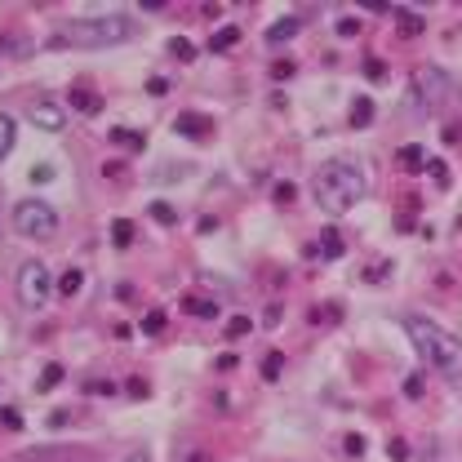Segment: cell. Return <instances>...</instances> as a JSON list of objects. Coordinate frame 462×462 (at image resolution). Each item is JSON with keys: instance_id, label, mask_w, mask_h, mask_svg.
I'll list each match as a JSON object with an SVG mask.
<instances>
[{"instance_id": "836d02e7", "label": "cell", "mask_w": 462, "mask_h": 462, "mask_svg": "<svg viewBox=\"0 0 462 462\" xmlns=\"http://www.w3.org/2000/svg\"><path fill=\"white\" fill-rule=\"evenodd\" d=\"M343 449H347L351 458H360V454H364V435H356V431H351L347 440H343Z\"/></svg>"}, {"instance_id": "8992f818", "label": "cell", "mask_w": 462, "mask_h": 462, "mask_svg": "<svg viewBox=\"0 0 462 462\" xmlns=\"http://www.w3.org/2000/svg\"><path fill=\"white\" fill-rule=\"evenodd\" d=\"M449 94H454V84L440 67H418V76H413V98L422 103V112H435Z\"/></svg>"}, {"instance_id": "cb8c5ba5", "label": "cell", "mask_w": 462, "mask_h": 462, "mask_svg": "<svg viewBox=\"0 0 462 462\" xmlns=\"http://www.w3.org/2000/svg\"><path fill=\"white\" fill-rule=\"evenodd\" d=\"M400 165H405V169H427V156H422V147H413V142H409V147L400 151Z\"/></svg>"}, {"instance_id": "74e56055", "label": "cell", "mask_w": 462, "mask_h": 462, "mask_svg": "<svg viewBox=\"0 0 462 462\" xmlns=\"http://www.w3.org/2000/svg\"><path fill=\"white\" fill-rule=\"evenodd\" d=\"M31 182H54V169L50 165H36L31 169Z\"/></svg>"}, {"instance_id": "f35d334b", "label": "cell", "mask_w": 462, "mask_h": 462, "mask_svg": "<svg viewBox=\"0 0 462 462\" xmlns=\"http://www.w3.org/2000/svg\"><path fill=\"white\" fill-rule=\"evenodd\" d=\"M338 36H360V22L356 18H343V22H338Z\"/></svg>"}, {"instance_id": "8d00e7d4", "label": "cell", "mask_w": 462, "mask_h": 462, "mask_svg": "<svg viewBox=\"0 0 462 462\" xmlns=\"http://www.w3.org/2000/svg\"><path fill=\"white\" fill-rule=\"evenodd\" d=\"M387 454H392L396 462H405V458H409V445H405V440H392V445H387Z\"/></svg>"}, {"instance_id": "3957f363", "label": "cell", "mask_w": 462, "mask_h": 462, "mask_svg": "<svg viewBox=\"0 0 462 462\" xmlns=\"http://www.w3.org/2000/svg\"><path fill=\"white\" fill-rule=\"evenodd\" d=\"M129 36H133V22L120 14L80 18V22H67L58 36H50V50H112V45H125Z\"/></svg>"}, {"instance_id": "60d3db41", "label": "cell", "mask_w": 462, "mask_h": 462, "mask_svg": "<svg viewBox=\"0 0 462 462\" xmlns=\"http://www.w3.org/2000/svg\"><path fill=\"white\" fill-rule=\"evenodd\" d=\"M262 325H281V302H271V307L262 311Z\"/></svg>"}, {"instance_id": "6da1fadb", "label": "cell", "mask_w": 462, "mask_h": 462, "mask_svg": "<svg viewBox=\"0 0 462 462\" xmlns=\"http://www.w3.org/2000/svg\"><path fill=\"white\" fill-rule=\"evenodd\" d=\"M405 334L418 347V356H427L431 369H440L449 382H462V343L454 334H445L427 315H405Z\"/></svg>"}, {"instance_id": "f1b7e54d", "label": "cell", "mask_w": 462, "mask_h": 462, "mask_svg": "<svg viewBox=\"0 0 462 462\" xmlns=\"http://www.w3.org/2000/svg\"><path fill=\"white\" fill-rule=\"evenodd\" d=\"M0 427H5V431H18V427H22V413H18L14 405H5V409H0Z\"/></svg>"}, {"instance_id": "5bb4252c", "label": "cell", "mask_w": 462, "mask_h": 462, "mask_svg": "<svg viewBox=\"0 0 462 462\" xmlns=\"http://www.w3.org/2000/svg\"><path fill=\"white\" fill-rule=\"evenodd\" d=\"M351 129H369V120H373V103L369 98H356V103H351Z\"/></svg>"}, {"instance_id": "7a4b0ae2", "label": "cell", "mask_w": 462, "mask_h": 462, "mask_svg": "<svg viewBox=\"0 0 462 462\" xmlns=\"http://www.w3.org/2000/svg\"><path fill=\"white\" fill-rule=\"evenodd\" d=\"M311 191H315V204L325 214H347L364 196V174L351 161H325L311 178Z\"/></svg>"}, {"instance_id": "d590c367", "label": "cell", "mask_w": 462, "mask_h": 462, "mask_svg": "<svg viewBox=\"0 0 462 462\" xmlns=\"http://www.w3.org/2000/svg\"><path fill=\"white\" fill-rule=\"evenodd\" d=\"M147 94H156V98H165V94H169V80H165V76H151V80H147Z\"/></svg>"}, {"instance_id": "8fae6325", "label": "cell", "mask_w": 462, "mask_h": 462, "mask_svg": "<svg viewBox=\"0 0 462 462\" xmlns=\"http://www.w3.org/2000/svg\"><path fill=\"white\" fill-rule=\"evenodd\" d=\"M315 249H320V258H343V253H347L343 236H338L334 227H325V231H320V245H315Z\"/></svg>"}, {"instance_id": "7402d4cb", "label": "cell", "mask_w": 462, "mask_h": 462, "mask_svg": "<svg viewBox=\"0 0 462 462\" xmlns=\"http://www.w3.org/2000/svg\"><path fill=\"white\" fill-rule=\"evenodd\" d=\"M9 151H14V120L0 116V161H5Z\"/></svg>"}, {"instance_id": "5b68a950", "label": "cell", "mask_w": 462, "mask_h": 462, "mask_svg": "<svg viewBox=\"0 0 462 462\" xmlns=\"http://www.w3.org/2000/svg\"><path fill=\"white\" fill-rule=\"evenodd\" d=\"M54 294V281H50V267L45 262H22L18 267V302L22 307H45Z\"/></svg>"}, {"instance_id": "d6a6232c", "label": "cell", "mask_w": 462, "mask_h": 462, "mask_svg": "<svg viewBox=\"0 0 462 462\" xmlns=\"http://www.w3.org/2000/svg\"><path fill=\"white\" fill-rule=\"evenodd\" d=\"M364 76H369V80H382V76H387V63H382V58H369V63H364Z\"/></svg>"}, {"instance_id": "1f68e13d", "label": "cell", "mask_w": 462, "mask_h": 462, "mask_svg": "<svg viewBox=\"0 0 462 462\" xmlns=\"http://www.w3.org/2000/svg\"><path fill=\"white\" fill-rule=\"evenodd\" d=\"M294 196H298V187H294V182H276V204H289Z\"/></svg>"}, {"instance_id": "d4e9b609", "label": "cell", "mask_w": 462, "mask_h": 462, "mask_svg": "<svg viewBox=\"0 0 462 462\" xmlns=\"http://www.w3.org/2000/svg\"><path fill=\"white\" fill-rule=\"evenodd\" d=\"M427 174H431L435 187H449V182H454V174H449V165H445V161H427Z\"/></svg>"}, {"instance_id": "ac0fdd59", "label": "cell", "mask_w": 462, "mask_h": 462, "mask_svg": "<svg viewBox=\"0 0 462 462\" xmlns=\"http://www.w3.org/2000/svg\"><path fill=\"white\" fill-rule=\"evenodd\" d=\"M112 245L116 249H129L133 245V223H129V218H116V223H112Z\"/></svg>"}, {"instance_id": "d6986e66", "label": "cell", "mask_w": 462, "mask_h": 462, "mask_svg": "<svg viewBox=\"0 0 462 462\" xmlns=\"http://www.w3.org/2000/svg\"><path fill=\"white\" fill-rule=\"evenodd\" d=\"M400 392H405V400H422V396H427V378H422V373H405Z\"/></svg>"}, {"instance_id": "f546056e", "label": "cell", "mask_w": 462, "mask_h": 462, "mask_svg": "<svg viewBox=\"0 0 462 462\" xmlns=\"http://www.w3.org/2000/svg\"><path fill=\"white\" fill-rule=\"evenodd\" d=\"M84 392H94V396H116V382H107V378H94V382H84Z\"/></svg>"}, {"instance_id": "44dd1931", "label": "cell", "mask_w": 462, "mask_h": 462, "mask_svg": "<svg viewBox=\"0 0 462 462\" xmlns=\"http://www.w3.org/2000/svg\"><path fill=\"white\" fill-rule=\"evenodd\" d=\"M169 58H178V63H191V58H196V45H191L187 36H174V40H169Z\"/></svg>"}, {"instance_id": "9c48e42d", "label": "cell", "mask_w": 462, "mask_h": 462, "mask_svg": "<svg viewBox=\"0 0 462 462\" xmlns=\"http://www.w3.org/2000/svg\"><path fill=\"white\" fill-rule=\"evenodd\" d=\"M174 129H178V133H187V138H209V133H214V120H209V116H191V112H182V116L174 120Z\"/></svg>"}, {"instance_id": "30bf717a", "label": "cell", "mask_w": 462, "mask_h": 462, "mask_svg": "<svg viewBox=\"0 0 462 462\" xmlns=\"http://www.w3.org/2000/svg\"><path fill=\"white\" fill-rule=\"evenodd\" d=\"M298 31H302V22L289 14V18H281V22H271V27H267V40H271V45H285V40H294Z\"/></svg>"}, {"instance_id": "e575fe53", "label": "cell", "mask_w": 462, "mask_h": 462, "mask_svg": "<svg viewBox=\"0 0 462 462\" xmlns=\"http://www.w3.org/2000/svg\"><path fill=\"white\" fill-rule=\"evenodd\" d=\"M125 392H129L133 400H142V396H147V378H129V382H125Z\"/></svg>"}, {"instance_id": "7c38bea8", "label": "cell", "mask_w": 462, "mask_h": 462, "mask_svg": "<svg viewBox=\"0 0 462 462\" xmlns=\"http://www.w3.org/2000/svg\"><path fill=\"white\" fill-rule=\"evenodd\" d=\"M182 311H187V315H200V320H214V315H218V302L191 294V298H182Z\"/></svg>"}, {"instance_id": "e0dca14e", "label": "cell", "mask_w": 462, "mask_h": 462, "mask_svg": "<svg viewBox=\"0 0 462 462\" xmlns=\"http://www.w3.org/2000/svg\"><path fill=\"white\" fill-rule=\"evenodd\" d=\"M236 40H240V31H236V27H218V31L209 36V50H214V54H227Z\"/></svg>"}, {"instance_id": "4316f807", "label": "cell", "mask_w": 462, "mask_h": 462, "mask_svg": "<svg viewBox=\"0 0 462 462\" xmlns=\"http://www.w3.org/2000/svg\"><path fill=\"white\" fill-rule=\"evenodd\" d=\"M249 329H253L249 315H231V320H227V338H245Z\"/></svg>"}, {"instance_id": "277c9868", "label": "cell", "mask_w": 462, "mask_h": 462, "mask_svg": "<svg viewBox=\"0 0 462 462\" xmlns=\"http://www.w3.org/2000/svg\"><path fill=\"white\" fill-rule=\"evenodd\" d=\"M14 227L31 240H45V236H54L58 214H54V204H45V200H18L14 204Z\"/></svg>"}, {"instance_id": "ab89813d", "label": "cell", "mask_w": 462, "mask_h": 462, "mask_svg": "<svg viewBox=\"0 0 462 462\" xmlns=\"http://www.w3.org/2000/svg\"><path fill=\"white\" fill-rule=\"evenodd\" d=\"M360 9H373V14H392V5H387V0H360Z\"/></svg>"}, {"instance_id": "7bdbcfd3", "label": "cell", "mask_w": 462, "mask_h": 462, "mask_svg": "<svg viewBox=\"0 0 462 462\" xmlns=\"http://www.w3.org/2000/svg\"><path fill=\"white\" fill-rule=\"evenodd\" d=\"M129 462H147V454H142V449H138V454H133V458H129Z\"/></svg>"}, {"instance_id": "83f0119b", "label": "cell", "mask_w": 462, "mask_h": 462, "mask_svg": "<svg viewBox=\"0 0 462 462\" xmlns=\"http://www.w3.org/2000/svg\"><path fill=\"white\" fill-rule=\"evenodd\" d=\"M147 214H151V218H156V223H161V227H174V223H178V214L169 209V204H161V200H156Z\"/></svg>"}, {"instance_id": "52a82bcc", "label": "cell", "mask_w": 462, "mask_h": 462, "mask_svg": "<svg viewBox=\"0 0 462 462\" xmlns=\"http://www.w3.org/2000/svg\"><path fill=\"white\" fill-rule=\"evenodd\" d=\"M31 125L36 129H45V133H58L67 125V107L63 103H54V98H40V103H31Z\"/></svg>"}, {"instance_id": "ba28073f", "label": "cell", "mask_w": 462, "mask_h": 462, "mask_svg": "<svg viewBox=\"0 0 462 462\" xmlns=\"http://www.w3.org/2000/svg\"><path fill=\"white\" fill-rule=\"evenodd\" d=\"M67 103L76 107L80 116H98V112H103V94L94 89L89 80H76V84H71V89H67Z\"/></svg>"}, {"instance_id": "b9f144b4", "label": "cell", "mask_w": 462, "mask_h": 462, "mask_svg": "<svg viewBox=\"0 0 462 462\" xmlns=\"http://www.w3.org/2000/svg\"><path fill=\"white\" fill-rule=\"evenodd\" d=\"M67 418H71V413H67V409H54V413H50V427H63V422H67Z\"/></svg>"}, {"instance_id": "4dcf8cb0", "label": "cell", "mask_w": 462, "mask_h": 462, "mask_svg": "<svg viewBox=\"0 0 462 462\" xmlns=\"http://www.w3.org/2000/svg\"><path fill=\"white\" fill-rule=\"evenodd\" d=\"M294 63H289V58H281V63H271V80H289V76H294Z\"/></svg>"}, {"instance_id": "2e32d148", "label": "cell", "mask_w": 462, "mask_h": 462, "mask_svg": "<svg viewBox=\"0 0 462 462\" xmlns=\"http://www.w3.org/2000/svg\"><path fill=\"white\" fill-rule=\"evenodd\" d=\"M396 18H400V31H405V36H422V31H427V18H422V14L396 9Z\"/></svg>"}, {"instance_id": "484cf974", "label": "cell", "mask_w": 462, "mask_h": 462, "mask_svg": "<svg viewBox=\"0 0 462 462\" xmlns=\"http://www.w3.org/2000/svg\"><path fill=\"white\" fill-rule=\"evenodd\" d=\"M142 334H147V338L165 334V311H147V315H142Z\"/></svg>"}, {"instance_id": "9a60e30c", "label": "cell", "mask_w": 462, "mask_h": 462, "mask_svg": "<svg viewBox=\"0 0 462 462\" xmlns=\"http://www.w3.org/2000/svg\"><path fill=\"white\" fill-rule=\"evenodd\" d=\"M112 142H116V147H129V151H142V147H147V142H142V133H138V129H125V125L112 129Z\"/></svg>"}, {"instance_id": "ffe728a7", "label": "cell", "mask_w": 462, "mask_h": 462, "mask_svg": "<svg viewBox=\"0 0 462 462\" xmlns=\"http://www.w3.org/2000/svg\"><path fill=\"white\" fill-rule=\"evenodd\" d=\"M281 369H285V351H267V356H262V378L276 382V378H281Z\"/></svg>"}, {"instance_id": "4fadbf2b", "label": "cell", "mask_w": 462, "mask_h": 462, "mask_svg": "<svg viewBox=\"0 0 462 462\" xmlns=\"http://www.w3.org/2000/svg\"><path fill=\"white\" fill-rule=\"evenodd\" d=\"M63 378H67V369H63L58 360H54V364H45V369H40V378H36V392H54V387L63 382Z\"/></svg>"}, {"instance_id": "603a6c76", "label": "cell", "mask_w": 462, "mask_h": 462, "mask_svg": "<svg viewBox=\"0 0 462 462\" xmlns=\"http://www.w3.org/2000/svg\"><path fill=\"white\" fill-rule=\"evenodd\" d=\"M80 285H84V276L76 271V267H71V271H63V281H58V294H80Z\"/></svg>"}]
</instances>
